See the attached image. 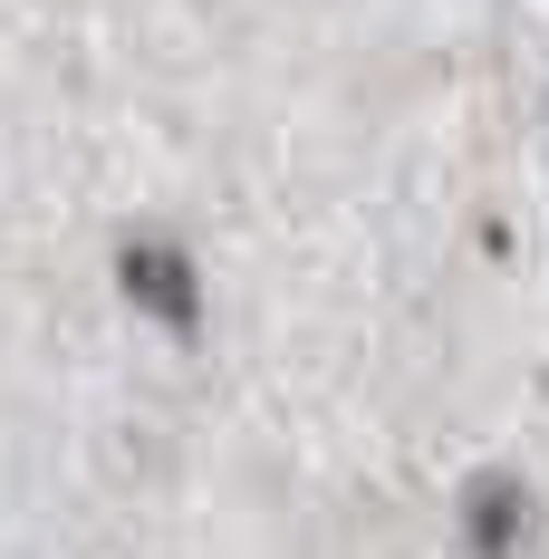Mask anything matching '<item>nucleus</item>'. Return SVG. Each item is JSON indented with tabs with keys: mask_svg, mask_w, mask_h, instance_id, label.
I'll return each mask as SVG.
<instances>
[{
	"mask_svg": "<svg viewBox=\"0 0 549 559\" xmlns=\"http://www.w3.org/2000/svg\"><path fill=\"white\" fill-rule=\"evenodd\" d=\"M521 521H530V502H521L511 473H482L463 492V540H473V559H511L521 550Z\"/></svg>",
	"mask_w": 549,
	"mask_h": 559,
	"instance_id": "obj_2",
	"label": "nucleus"
},
{
	"mask_svg": "<svg viewBox=\"0 0 549 559\" xmlns=\"http://www.w3.org/2000/svg\"><path fill=\"white\" fill-rule=\"evenodd\" d=\"M116 280H126V299H135L155 329H174V337L203 329V280H193V261H183L174 241H126Z\"/></svg>",
	"mask_w": 549,
	"mask_h": 559,
	"instance_id": "obj_1",
	"label": "nucleus"
}]
</instances>
